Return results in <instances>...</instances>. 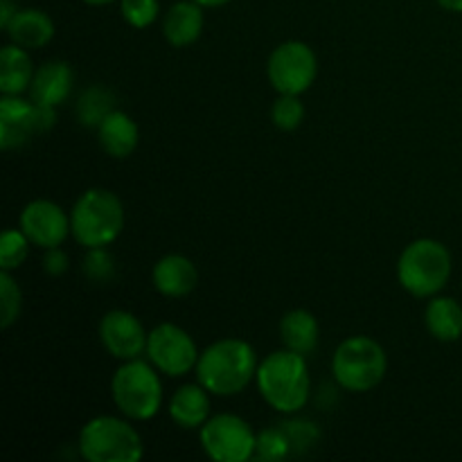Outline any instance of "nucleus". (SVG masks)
Returning a JSON list of instances; mask_svg holds the SVG:
<instances>
[{
	"mask_svg": "<svg viewBox=\"0 0 462 462\" xmlns=\"http://www.w3.org/2000/svg\"><path fill=\"white\" fill-rule=\"evenodd\" d=\"M194 373L210 395L233 397L257 377V355L242 338H221L201 352Z\"/></svg>",
	"mask_w": 462,
	"mask_h": 462,
	"instance_id": "f257e3e1",
	"label": "nucleus"
},
{
	"mask_svg": "<svg viewBox=\"0 0 462 462\" xmlns=\"http://www.w3.org/2000/svg\"><path fill=\"white\" fill-rule=\"evenodd\" d=\"M257 388L271 409L298 413L310 400V370L305 356L293 350H278L257 365Z\"/></svg>",
	"mask_w": 462,
	"mask_h": 462,
	"instance_id": "f03ea898",
	"label": "nucleus"
},
{
	"mask_svg": "<svg viewBox=\"0 0 462 462\" xmlns=\"http://www.w3.org/2000/svg\"><path fill=\"white\" fill-rule=\"evenodd\" d=\"M122 228H125V206L111 189H86L72 206V237L84 248L108 246L120 237Z\"/></svg>",
	"mask_w": 462,
	"mask_h": 462,
	"instance_id": "7ed1b4c3",
	"label": "nucleus"
},
{
	"mask_svg": "<svg viewBox=\"0 0 462 462\" xmlns=\"http://www.w3.org/2000/svg\"><path fill=\"white\" fill-rule=\"evenodd\" d=\"M449 248L438 239H415L402 251L397 262V280L415 298H433L451 278Z\"/></svg>",
	"mask_w": 462,
	"mask_h": 462,
	"instance_id": "20e7f679",
	"label": "nucleus"
},
{
	"mask_svg": "<svg viewBox=\"0 0 462 462\" xmlns=\"http://www.w3.org/2000/svg\"><path fill=\"white\" fill-rule=\"evenodd\" d=\"M111 395L125 418L147 422L162 404L161 373L152 361H125L111 379Z\"/></svg>",
	"mask_w": 462,
	"mask_h": 462,
	"instance_id": "39448f33",
	"label": "nucleus"
},
{
	"mask_svg": "<svg viewBox=\"0 0 462 462\" xmlns=\"http://www.w3.org/2000/svg\"><path fill=\"white\" fill-rule=\"evenodd\" d=\"M386 350L370 337H350L338 343L332 356V374L343 391L368 393L383 382Z\"/></svg>",
	"mask_w": 462,
	"mask_h": 462,
	"instance_id": "423d86ee",
	"label": "nucleus"
},
{
	"mask_svg": "<svg viewBox=\"0 0 462 462\" xmlns=\"http://www.w3.org/2000/svg\"><path fill=\"white\" fill-rule=\"evenodd\" d=\"M79 454L88 462H138L144 445L129 418L97 415L81 427Z\"/></svg>",
	"mask_w": 462,
	"mask_h": 462,
	"instance_id": "0eeeda50",
	"label": "nucleus"
},
{
	"mask_svg": "<svg viewBox=\"0 0 462 462\" xmlns=\"http://www.w3.org/2000/svg\"><path fill=\"white\" fill-rule=\"evenodd\" d=\"M201 447L215 462H246L255 458L257 433L239 415L221 413L201 427Z\"/></svg>",
	"mask_w": 462,
	"mask_h": 462,
	"instance_id": "6e6552de",
	"label": "nucleus"
},
{
	"mask_svg": "<svg viewBox=\"0 0 462 462\" xmlns=\"http://www.w3.org/2000/svg\"><path fill=\"white\" fill-rule=\"evenodd\" d=\"M319 59L302 41H284L271 52L266 77L280 95H302L314 86Z\"/></svg>",
	"mask_w": 462,
	"mask_h": 462,
	"instance_id": "1a4fd4ad",
	"label": "nucleus"
},
{
	"mask_svg": "<svg viewBox=\"0 0 462 462\" xmlns=\"http://www.w3.org/2000/svg\"><path fill=\"white\" fill-rule=\"evenodd\" d=\"M57 122L54 108L36 106L32 99L21 95H3L0 99V149L12 152L30 143V138L41 131H48Z\"/></svg>",
	"mask_w": 462,
	"mask_h": 462,
	"instance_id": "9d476101",
	"label": "nucleus"
},
{
	"mask_svg": "<svg viewBox=\"0 0 462 462\" xmlns=\"http://www.w3.org/2000/svg\"><path fill=\"white\" fill-rule=\"evenodd\" d=\"M147 356L158 373L167 377H183L192 373L199 364V347L183 328L174 323H162L149 332Z\"/></svg>",
	"mask_w": 462,
	"mask_h": 462,
	"instance_id": "9b49d317",
	"label": "nucleus"
},
{
	"mask_svg": "<svg viewBox=\"0 0 462 462\" xmlns=\"http://www.w3.org/2000/svg\"><path fill=\"white\" fill-rule=\"evenodd\" d=\"M99 341L104 350L116 359L134 361L147 352L149 332L138 316L125 310H113L99 320Z\"/></svg>",
	"mask_w": 462,
	"mask_h": 462,
	"instance_id": "f8f14e48",
	"label": "nucleus"
},
{
	"mask_svg": "<svg viewBox=\"0 0 462 462\" xmlns=\"http://www.w3.org/2000/svg\"><path fill=\"white\" fill-rule=\"evenodd\" d=\"M21 230L34 246L57 248L68 239L70 230V215H66L59 203L48 199L30 201L21 212Z\"/></svg>",
	"mask_w": 462,
	"mask_h": 462,
	"instance_id": "ddd939ff",
	"label": "nucleus"
},
{
	"mask_svg": "<svg viewBox=\"0 0 462 462\" xmlns=\"http://www.w3.org/2000/svg\"><path fill=\"white\" fill-rule=\"evenodd\" d=\"M72 81H75V72H72L70 63L54 59V61L43 63L34 72V79H32L27 93H30V99L36 106L57 108L70 95Z\"/></svg>",
	"mask_w": 462,
	"mask_h": 462,
	"instance_id": "4468645a",
	"label": "nucleus"
},
{
	"mask_svg": "<svg viewBox=\"0 0 462 462\" xmlns=\"http://www.w3.org/2000/svg\"><path fill=\"white\" fill-rule=\"evenodd\" d=\"M152 282L161 296L185 298L197 289L199 271L189 257L171 253L153 264Z\"/></svg>",
	"mask_w": 462,
	"mask_h": 462,
	"instance_id": "2eb2a0df",
	"label": "nucleus"
},
{
	"mask_svg": "<svg viewBox=\"0 0 462 462\" xmlns=\"http://www.w3.org/2000/svg\"><path fill=\"white\" fill-rule=\"evenodd\" d=\"M203 32V7L194 0H179L162 18V34L174 48H188L197 43Z\"/></svg>",
	"mask_w": 462,
	"mask_h": 462,
	"instance_id": "dca6fc26",
	"label": "nucleus"
},
{
	"mask_svg": "<svg viewBox=\"0 0 462 462\" xmlns=\"http://www.w3.org/2000/svg\"><path fill=\"white\" fill-rule=\"evenodd\" d=\"M210 391L201 383H185L170 402V418L180 429H201L210 420Z\"/></svg>",
	"mask_w": 462,
	"mask_h": 462,
	"instance_id": "f3484780",
	"label": "nucleus"
},
{
	"mask_svg": "<svg viewBox=\"0 0 462 462\" xmlns=\"http://www.w3.org/2000/svg\"><path fill=\"white\" fill-rule=\"evenodd\" d=\"M97 140L104 153L111 158H129L135 152L140 140V129L131 116L125 111H113L102 125L97 126Z\"/></svg>",
	"mask_w": 462,
	"mask_h": 462,
	"instance_id": "a211bd4d",
	"label": "nucleus"
},
{
	"mask_svg": "<svg viewBox=\"0 0 462 462\" xmlns=\"http://www.w3.org/2000/svg\"><path fill=\"white\" fill-rule=\"evenodd\" d=\"M5 32L9 34L12 43L25 50H39L54 39V21L43 9H18Z\"/></svg>",
	"mask_w": 462,
	"mask_h": 462,
	"instance_id": "6ab92c4d",
	"label": "nucleus"
},
{
	"mask_svg": "<svg viewBox=\"0 0 462 462\" xmlns=\"http://www.w3.org/2000/svg\"><path fill=\"white\" fill-rule=\"evenodd\" d=\"M280 337L287 350L310 356L319 347L320 325L316 316L307 310H291L280 320Z\"/></svg>",
	"mask_w": 462,
	"mask_h": 462,
	"instance_id": "aec40b11",
	"label": "nucleus"
},
{
	"mask_svg": "<svg viewBox=\"0 0 462 462\" xmlns=\"http://www.w3.org/2000/svg\"><path fill=\"white\" fill-rule=\"evenodd\" d=\"M34 72L25 48L9 43L0 50V93L3 95H21L30 90Z\"/></svg>",
	"mask_w": 462,
	"mask_h": 462,
	"instance_id": "412c9836",
	"label": "nucleus"
},
{
	"mask_svg": "<svg viewBox=\"0 0 462 462\" xmlns=\"http://www.w3.org/2000/svg\"><path fill=\"white\" fill-rule=\"evenodd\" d=\"M429 334L442 343H454L462 337V307L458 300L447 296H433L424 311Z\"/></svg>",
	"mask_w": 462,
	"mask_h": 462,
	"instance_id": "4be33fe9",
	"label": "nucleus"
},
{
	"mask_svg": "<svg viewBox=\"0 0 462 462\" xmlns=\"http://www.w3.org/2000/svg\"><path fill=\"white\" fill-rule=\"evenodd\" d=\"M116 111V95L104 86H90L77 99V117L86 129H97Z\"/></svg>",
	"mask_w": 462,
	"mask_h": 462,
	"instance_id": "5701e85b",
	"label": "nucleus"
},
{
	"mask_svg": "<svg viewBox=\"0 0 462 462\" xmlns=\"http://www.w3.org/2000/svg\"><path fill=\"white\" fill-rule=\"evenodd\" d=\"M32 242L21 228H7L0 237V271H16L27 260Z\"/></svg>",
	"mask_w": 462,
	"mask_h": 462,
	"instance_id": "b1692460",
	"label": "nucleus"
},
{
	"mask_svg": "<svg viewBox=\"0 0 462 462\" xmlns=\"http://www.w3.org/2000/svg\"><path fill=\"white\" fill-rule=\"evenodd\" d=\"M23 291L9 271H0V328L9 329L21 316Z\"/></svg>",
	"mask_w": 462,
	"mask_h": 462,
	"instance_id": "393cba45",
	"label": "nucleus"
},
{
	"mask_svg": "<svg viewBox=\"0 0 462 462\" xmlns=\"http://www.w3.org/2000/svg\"><path fill=\"white\" fill-rule=\"evenodd\" d=\"M271 120L280 131H296L305 120V104L300 95H280L271 106Z\"/></svg>",
	"mask_w": 462,
	"mask_h": 462,
	"instance_id": "a878e982",
	"label": "nucleus"
},
{
	"mask_svg": "<svg viewBox=\"0 0 462 462\" xmlns=\"http://www.w3.org/2000/svg\"><path fill=\"white\" fill-rule=\"evenodd\" d=\"M291 454V442H289L284 429H264L257 433L255 458L257 460H282Z\"/></svg>",
	"mask_w": 462,
	"mask_h": 462,
	"instance_id": "bb28decb",
	"label": "nucleus"
},
{
	"mask_svg": "<svg viewBox=\"0 0 462 462\" xmlns=\"http://www.w3.org/2000/svg\"><path fill=\"white\" fill-rule=\"evenodd\" d=\"M120 9L122 18H125L131 27H138V30L153 25L158 14H161L158 0H120Z\"/></svg>",
	"mask_w": 462,
	"mask_h": 462,
	"instance_id": "cd10ccee",
	"label": "nucleus"
},
{
	"mask_svg": "<svg viewBox=\"0 0 462 462\" xmlns=\"http://www.w3.org/2000/svg\"><path fill=\"white\" fill-rule=\"evenodd\" d=\"M84 273L93 282H108L116 275L113 255L106 253V246L88 248V255L84 257Z\"/></svg>",
	"mask_w": 462,
	"mask_h": 462,
	"instance_id": "c85d7f7f",
	"label": "nucleus"
},
{
	"mask_svg": "<svg viewBox=\"0 0 462 462\" xmlns=\"http://www.w3.org/2000/svg\"><path fill=\"white\" fill-rule=\"evenodd\" d=\"M284 433H287L289 442L291 445H302V447H310L311 442L316 440V436L310 438V433H319L314 429V424H307V422H291V424H284Z\"/></svg>",
	"mask_w": 462,
	"mask_h": 462,
	"instance_id": "c756f323",
	"label": "nucleus"
},
{
	"mask_svg": "<svg viewBox=\"0 0 462 462\" xmlns=\"http://www.w3.org/2000/svg\"><path fill=\"white\" fill-rule=\"evenodd\" d=\"M43 269H45V273L54 275V278H57V275H61V273H66V271H68L66 253H63L59 246L57 248H48V251H45V257H43Z\"/></svg>",
	"mask_w": 462,
	"mask_h": 462,
	"instance_id": "7c9ffc66",
	"label": "nucleus"
},
{
	"mask_svg": "<svg viewBox=\"0 0 462 462\" xmlns=\"http://www.w3.org/2000/svg\"><path fill=\"white\" fill-rule=\"evenodd\" d=\"M18 7L14 5V0H0V27L7 30V25L12 23V18L16 16Z\"/></svg>",
	"mask_w": 462,
	"mask_h": 462,
	"instance_id": "2f4dec72",
	"label": "nucleus"
},
{
	"mask_svg": "<svg viewBox=\"0 0 462 462\" xmlns=\"http://www.w3.org/2000/svg\"><path fill=\"white\" fill-rule=\"evenodd\" d=\"M438 5L447 12H462V0H438Z\"/></svg>",
	"mask_w": 462,
	"mask_h": 462,
	"instance_id": "473e14b6",
	"label": "nucleus"
},
{
	"mask_svg": "<svg viewBox=\"0 0 462 462\" xmlns=\"http://www.w3.org/2000/svg\"><path fill=\"white\" fill-rule=\"evenodd\" d=\"M194 3H199L201 7H224V5L233 3V0H194Z\"/></svg>",
	"mask_w": 462,
	"mask_h": 462,
	"instance_id": "72a5a7b5",
	"label": "nucleus"
},
{
	"mask_svg": "<svg viewBox=\"0 0 462 462\" xmlns=\"http://www.w3.org/2000/svg\"><path fill=\"white\" fill-rule=\"evenodd\" d=\"M81 3H86V5H93V7H102V5H108V3H113V0H81Z\"/></svg>",
	"mask_w": 462,
	"mask_h": 462,
	"instance_id": "f704fd0d",
	"label": "nucleus"
}]
</instances>
